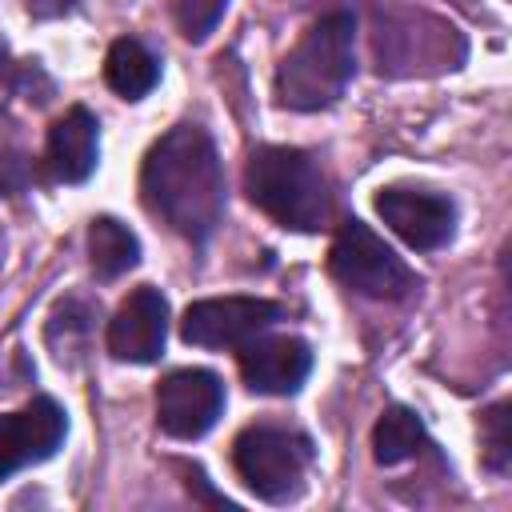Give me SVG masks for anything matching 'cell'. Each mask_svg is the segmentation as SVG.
Returning a JSON list of instances; mask_svg holds the SVG:
<instances>
[{
	"instance_id": "obj_1",
	"label": "cell",
	"mask_w": 512,
	"mask_h": 512,
	"mask_svg": "<svg viewBox=\"0 0 512 512\" xmlns=\"http://www.w3.org/2000/svg\"><path fill=\"white\" fill-rule=\"evenodd\" d=\"M140 196L144 208L164 220L176 236L208 244L228 208V180L216 140L200 124L168 128L144 156Z\"/></svg>"
},
{
	"instance_id": "obj_2",
	"label": "cell",
	"mask_w": 512,
	"mask_h": 512,
	"mask_svg": "<svg viewBox=\"0 0 512 512\" xmlns=\"http://www.w3.org/2000/svg\"><path fill=\"white\" fill-rule=\"evenodd\" d=\"M352 76H356V16L328 12L280 60L276 100L288 112H320L344 96Z\"/></svg>"
},
{
	"instance_id": "obj_3",
	"label": "cell",
	"mask_w": 512,
	"mask_h": 512,
	"mask_svg": "<svg viewBox=\"0 0 512 512\" xmlns=\"http://www.w3.org/2000/svg\"><path fill=\"white\" fill-rule=\"evenodd\" d=\"M248 200L288 232H320L332 216V192L320 164L288 144H260L244 168Z\"/></svg>"
},
{
	"instance_id": "obj_4",
	"label": "cell",
	"mask_w": 512,
	"mask_h": 512,
	"mask_svg": "<svg viewBox=\"0 0 512 512\" xmlns=\"http://www.w3.org/2000/svg\"><path fill=\"white\" fill-rule=\"evenodd\" d=\"M232 464L248 492H256L268 504H288L304 492V476L312 464V440L300 428L252 424L236 436Z\"/></svg>"
},
{
	"instance_id": "obj_5",
	"label": "cell",
	"mask_w": 512,
	"mask_h": 512,
	"mask_svg": "<svg viewBox=\"0 0 512 512\" xmlns=\"http://www.w3.org/2000/svg\"><path fill=\"white\" fill-rule=\"evenodd\" d=\"M328 272L368 300H404L416 288L412 268L356 216L336 228V240L328 248Z\"/></svg>"
},
{
	"instance_id": "obj_6",
	"label": "cell",
	"mask_w": 512,
	"mask_h": 512,
	"mask_svg": "<svg viewBox=\"0 0 512 512\" xmlns=\"http://www.w3.org/2000/svg\"><path fill=\"white\" fill-rule=\"evenodd\" d=\"M280 316L284 308L264 296H208L184 308L180 336L196 348H240L268 332Z\"/></svg>"
},
{
	"instance_id": "obj_7",
	"label": "cell",
	"mask_w": 512,
	"mask_h": 512,
	"mask_svg": "<svg viewBox=\"0 0 512 512\" xmlns=\"http://www.w3.org/2000/svg\"><path fill=\"white\" fill-rule=\"evenodd\" d=\"M224 416V384L208 368H176L156 384V424L172 440H200Z\"/></svg>"
},
{
	"instance_id": "obj_8",
	"label": "cell",
	"mask_w": 512,
	"mask_h": 512,
	"mask_svg": "<svg viewBox=\"0 0 512 512\" xmlns=\"http://www.w3.org/2000/svg\"><path fill=\"white\" fill-rule=\"evenodd\" d=\"M376 212L416 252H436L456 236V204L432 188L388 184L376 192Z\"/></svg>"
},
{
	"instance_id": "obj_9",
	"label": "cell",
	"mask_w": 512,
	"mask_h": 512,
	"mask_svg": "<svg viewBox=\"0 0 512 512\" xmlns=\"http://www.w3.org/2000/svg\"><path fill=\"white\" fill-rule=\"evenodd\" d=\"M68 436V416L52 396H36L16 412H0V484L20 468L44 464Z\"/></svg>"
},
{
	"instance_id": "obj_10",
	"label": "cell",
	"mask_w": 512,
	"mask_h": 512,
	"mask_svg": "<svg viewBox=\"0 0 512 512\" xmlns=\"http://www.w3.org/2000/svg\"><path fill=\"white\" fill-rule=\"evenodd\" d=\"M168 340V300L160 288L144 284L108 320V352L124 364H152L164 356Z\"/></svg>"
},
{
	"instance_id": "obj_11",
	"label": "cell",
	"mask_w": 512,
	"mask_h": 512,
	"mask_svg": "<svg viewBox=\"0 0 512 512\" xmlns=\"http://www.w3.org/2000/svg\"><path fill=\"white\" fill-rule=\"evenodd\" d=\"M312 372V348L300 336H252L240 344V376L260 396H292Z\"/></svg>"
},
{
	"instance_id": "obj_12",
	"label": "cell",
	"mask_w": 512,
	"mask_h": 512,
	"mask_svg": "<svg viewBox=\"0 0 512 512\" xmlns=\"http://www.w3.org/2000/svg\"><path fill=\"white\" fill-rule=\"evenodd\" d=\"M44 164H48V176L56 184H84L96 172V164H100V120L84 104H72L48 128Z\"/></svg>"
},
{
	"instance_id": "obj_13",
	"label": "cell",
	"mask_w": 512,
	"mask_h": 512,
	"mask_svg": "<svg viewBox=\"0 0 512 512\" xmlns=\"http://www.w3.org/2000/svg\"><path fill=\"white\" fill-rule=\"evenodd\" d=\"M380 48H392V52H384L380 56V72L388 68V72H400V64H436V68H456L460 60H464V36L452 28V24H444V20H436L432 24V32H424L420 40L412 36V28H400V24H384L380 20V28H376V52Z\"/></svg>"
},
{
	"instance_id": "obj_14",
	"label": "cell",
	"mask_w": 512,
	"mask_h": 512,
	"mask_svg": "<svg viewBox=\"0 0 512 512\" xmlns=\"http://www.w3.org/2000/svg\"><path fill=\"white\" fill-rule=\"evenodd\" d=\"M104 80L120 100H144L160 84V60L144 40L120 36L104 56Z\"/></svg>"
},
{
	"instance_id": "obj_15",
	"label": "cell",
	"mask_w": 512,
	"mask_h": 512,
	"mask_svg": "<svg viewBox=\"0 0 512 512\" xmlns=\"http://www.w3.org/2000/svg\"><path fill=\"white\" fill-rule=\"evenodd\" d=\"M88 260L96 280H120L140 264V240L116 216H96L88 224Z\"/></svg>"
},
{
	"instance_id": "obj_16",
	"label": "cell",
	"mask_w": 512,
	"mask_h": 512,
	"mask_svg": "<svg viewBox=\"0 0 512 512\" xmlns=\"http://www.w3.org/2000/svg\"><path fill=\"white\" fill-rule=\"evenodd\" d=\"M424 444H428V436H424L420 416H416L412 408H400V404L384 408V416H380L376 428H372V456H376V464H384V468H396V464L412 460Z\"/></svg>"
},
{
	"instance_id": "obj_17",
	"label": "cell",
	"mask_w": 512,
	"mask_h": 512,
	"mask_svg": "<svg viewBox=\"0 0 512 512\" xmlns=\"http://www.w3.org/2000/svg\"><path fill=\"white\" fill-rule=\"evenodd\" d=\"M224 8H228V0H172L176 28L192 44H200L216 32V24L224 20Z\"/></svg>"
},
{
	"instance_id": "obj_18",
	"label": "cell",
	"mask_w": 512,
	"mask_h": 512,
	"mask_svg": "<svg viewBox=\"0 0 512 512\" xmlns=\"http://www.w3.org/2000/svg\"><path fill=\"white\" fill-rule=\"evenodd\" d=\"M480 440H484V464L492 472H508L512 444H508V404H492L480 416Z\"/></svg>"
},
{
	"instance_id": "obj_19",
	"label": "cell",
	"mask_w": 512,
	"mask_h": 512,
	"mask_svg": "<svg viewBox=\"0 0 512 512\" xmlns=\"http://www.w3.org/2000/svg\"><path fill=\"white\" fill-rule=\"evenodd\" d=\"M32 184V164L16 148H0V196H20Z\"/></svg>"
},
{
	"instance_id": "obj_20",
	"label": "cell",
	"mask_w": 512,
	"mask_h": 512,
	"mask_svg": "<svg viewBox=\"0 0 512 512\" xmlns=\"http://www.w3.org/2000/svg\"><path fill=\"white\" fill-rule=\"evenodd\" d=\"M80 0H28V12L36 20H60V16H72Z\"/></svg>"
}]
</instances>
